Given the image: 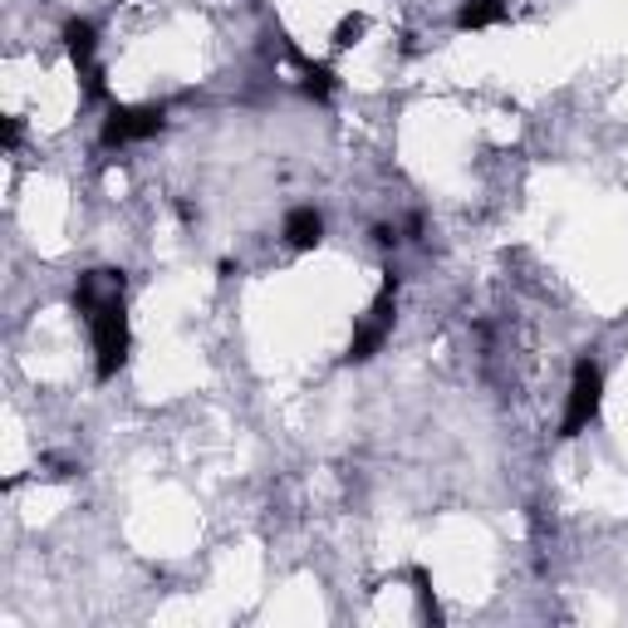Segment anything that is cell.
Instances as JSON below:
<instances>
[{
  "mask_svg": "<svg viewBox=\"0 0 628 628\" xmlns=\"http://www.w3.org/2000/svg\"><path fill=\"white\" fill-rule=\"evenodd\" d=\"M113 294H123V270H88V275H78L74 314H78V319H88V314H94L98 304H108Z\"/></svg>",
  "mask_w": 628,
  "mask_h": 628,
  "instance_id": "cell-5",
  "label": "cell"
},
{
  "mask_svg": "<svg viewBox=\"0 0 628 628\" xmlns=\"http://www.w3.org/2000/svg\"><path fill=\"white\" fill-rule=\"evenodd\" d=\"M300 84L310 98H334V69L329 64H314V59H300Z\"/></svg>",
  "mask_w": 628,
  "mask_h": 628,
  "instance_id": "cell-9",
  "label": "cell"
},
{
  "mask_svg": "<svg viewBox=\"0 0 628 628\" xmlns=\"http://www.w3.org/2000/svg\"><path fill=\"white\" fill-rule=\"evenodd\" d=\"M373 241H378V245H398V231H392V226H373Z\"/></svg>",
  "mask_w": 628,
  "mask_h": 628,
  "instance_id": "cell-13",
  "label": "cell"
},
{
  "mask_svg": "<svg viewBox=\"0 0 628 628\" xmlns=\"http://www.w3.org/2000/svg\"><path fill=\"white\" fill-rule=\"evenodd\" d=\"M88 334H94V378L108 383L128 369V353H133V329H128V310H123V294H113L108 304H98L88 314Z\"/></svg>",
  "mask_w": 628,
  "mask_h": 628,
  "instance_id": "cell-1",
  "label": "cell"
},
{
  "mask_svg": "<svg viewBox=\"0 0 628 628\" xmlns=\"http://www.w3.org/2000/svg\"><path fill=\"white\" fill-rule=\"evenodd\" d=\"M64 49L78 64V74H94L98 69V29L94 20H64Z\"/></svg>",
  "mask_w": 628,
  "mask_h": 628,
  "instance_id": "cell-6",
  "label": "cell"
},
{
  "mask_svg": "<svg viewBox=\"0 0 628 628\" xmlns=\"http://www.w3.org/2000/svg\"><path fill=\"white\" fill-rule=\"evenodd\" d=\"M506 20V0H467L457 10V29H486Z\"/></svg>",
  "mask_w": 628,
  "mask_h": 628,
  "instance_id": "cell-8",
  "label": "cell"
},
{
  "mask_svg": "<svg viewBox=\"0 0 628 628\" xmlns=\"http://www.w3.org/2000/svg\"><path fill=\"white\" fill-rule=\"evenodd\" d=\"M167 128V113L157 104H113L104 118V147H128V143H147Z\"/></svg>",
  "mask_w": 628,
  "mask_h": 628,
  "instance_id": "cell-4",
  "label": "cell"
},
{
  "mask_svg": "<svg viewBox=\"0 0 628 628\" xmlns=\"http://www.w3.org/2000/svg\"><path fill=\"white\" fill-rule=\"evenodd\" d=\"M604 408V369H599L589 353L575 359V373H569V392H565V418H559V437H579L589 422Z\"/></svg>",
  "mask_w": 628,
  "mask_h": 628,
  "instance_id": "cell-2",
  "label": "cell"
},
{
  "mask_svg": "<svg viewBox=\"0 0 628 628\" xmlns=\"http://www.w3.org/2000/svg\"><path fill=\"white\" fill-rule=\"evenodd\" d=\"M412 594H418V614L427 624H442V608H437V594H432V575L422 565H412Z\"/></svg>",
  "mask_w": 628,
  "mask_h": 628,
  "instance_id": "cell-10",
  "label": "cell"
},
{
  "mask_svg": "<svg viewBox=\"0 0 628 628\" xmlns=\"http://www.w3.org/2000/svg\"><path fill=\"white\" fill-rule=\"evenodd\" d=\"M0 143H5V153H15V147H20V118H5V128H0Z\"/></svg>",
  "mask_w": 628,
  "mask_h": 628,
  "instance_id": "cell-12",
  "label": "cell"
},
{
  "mask_svg": "<svg viewBox=\"0 0 628 628\" xmlns=\"http://www.w3.org/2000/svg\"><path fill=\"white\" fill-rule=\"evenodd\" d=\"M319 241H324V216L314 212V206H294V212L285 216V245H290V251H314Z\"/></svg>",
  "mask_w": 628,
  "mask_h": 628,
  "instance_id": "cell-7",
  "label": "cell"
},
{
  "mask_svg": "<svg viewBox=\"0 0 628 628\" xmlns=\"http://www.w3.org/2000/svg\"><path fill=\"white\" fill-rule=\"evenodd\" d=\"M359 35H363V15H343L339 25H334V45H339V49L359 45Z\"/></svg>",
  "mask_w": 628,
  "mask_h": 628,
  "instance_id": "cell-11",
  "label": "cell"
},
{
  "mask_svg": "<svg viewBox=\"0 0 628 628\" xmlns=\"http://www.w3.org/2000/svg\"><path fill=\"white\" fill-rule=\"evenodd\" d=\"M392 314H398V270H388L383 275V290H378V300H373V310H369V319L353 329V339H349V353L343 359L349 363H369L373 353L388 343V334H392Z\"/></svg>",
  "mask_w": 628,
  "mask_h": 628,
  "instance_id": "cell-3",
  "label": "cell"
}]
</instances>
